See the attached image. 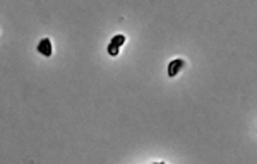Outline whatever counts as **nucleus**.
I'll return each instance as SVG.
<instances>
[{"label": "nucleus", "instance_id": "obj_5", "mask_svg": "<svg viewBox=\"0 0 257 164\" xmlns=\"http://www.w3.org/2000/svg\"><path fill=\"white\" fill-rule=\"evenodd\" d=\"M153 164H165V163H153Z\"/></svg>", "mask_w": 257, "mask_h": 164}, {"label": "nucleus", "instance_id": "obj_4", "mask_svg": "<svg viewBox=\"0 0 257 164\" xmlns=\"http://www.w3.org/2000/svg\"><path fill=\"white\" fill-rule=\"evenodd\" d=\"M106 51H108V55H110V57H117V55L120 53V48L110 43V45H108V48H106Z\"/></svg>", "mask_w": 257, "mask_h": 164}, {"label": "nucleus", "instance_id": "obj_2", "mask_svg": "<svg viewBox=\"0 0 257 164\" xmlns=\"http://www.w3.org/2000/svg\"><path fill=\"white\" fill-rule=\"evenodd\" d=\"M36 51L43 55V57H51V53H53V48H51V41L50 38H43L38 43V46H36Z\"/></svg>", "mask_w": 257, "mask_h": 164}, {"label": "nucleus", "instance_id": "obj_1", "mask_svg": "<svg viewBox=\"0 0 257 164\" xmlns=\"http://www.w3.org/2000/svg\"><path fill=\"white\" fill-rule=\"evenodd\" d=\"M183 67H185V60H183V58H177V60L170 62V65H168V77H177L178 74L183 70Z\"/></svg>", "mask_w": 257, "mask_h": 164}, {"label": "nucleus", "instance_id": "obj_3", "mask_svg": "<svg viewBox=\"0 0 257 164\" xmlns=\"http://www.w3.org/2000/svg\"><path fill=\"white\" fill-rule=\"evenodd\" d=\"M110 43L120 48V46L125 43V36H124V34H117V36H113V38H111V41H110Z\"/></svg>", "mask_w": 257, "mask_h": 164}]
</instances>
